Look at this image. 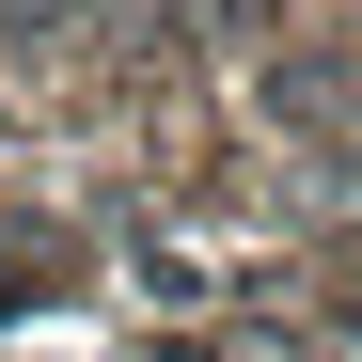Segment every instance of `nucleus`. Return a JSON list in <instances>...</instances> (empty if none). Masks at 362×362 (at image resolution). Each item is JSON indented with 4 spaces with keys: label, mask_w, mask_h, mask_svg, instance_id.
Wrapping results in <instances>:
<instances>
[{
    "label": "nucleus",
    "mask_w": 362,
    "mask_h": 362,
    "mask_svg": "<svg viewBox=\"0 0 362 362\" xmlns=\"http://www.w3.org/2000/svg\"><path fill=\"white\" fill-rule=\"evenodd\" d=\"M252 16H268V0H252Z\"/></svg>",
    "instance_id": "nucleus-1"
}]
</instances>
